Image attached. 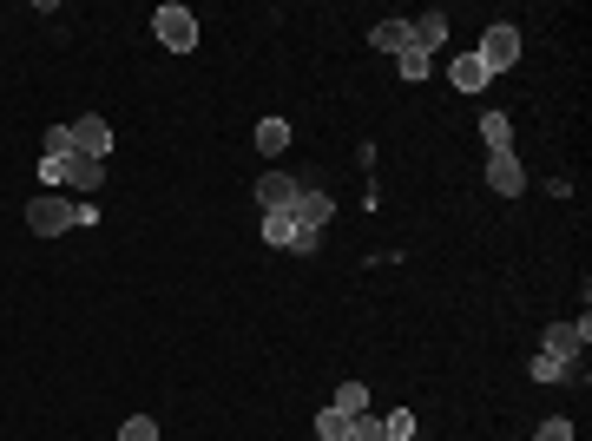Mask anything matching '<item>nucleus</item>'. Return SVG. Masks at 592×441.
Returning <instances> with one entry per match:
<instances>
[{
    "label": "nucleus",
    "instance_id": "f257e3e1",
    "mask_svg": "<svg viewBox=\"0 0 592 441\" xmlns=\"http://www.w3.org/2000/svg\"><path fill=\"white\" fill-rule=\"evenodd\" d=\"M27 231H40V237H60V231H79V205L66 198V191H40L27 205Z\"/></svg>",
    "mask_w": 592,
    "mask_h": 441
},
{
    "label": "nucleus",
    "instance_id": "f03ea898",
    "mask_svg": "<svg viewBox=\"0 0 592 441\" xmlns=\"http://www.w3.org/2000/svg\"><path fill=\"white\" fill-rule=\"evenodd\" d=\"M152 33H158V47H172V53L198 47V20H191V7H178V0H165L152 14Z\"/></svg>",
    "mask_w": 592,
    "mask_h": 441
},
{
    "label": "nucleus",
    "instance_id": "7ed1b4c3",
    "mask_svg": "<svg viewBox=\"0 0 592 441\" xmlns=\"http://www.w3.org/2000/svg\"><path fill=\"white\" fill-rule=\"evenodd\" d=\"M474 60H481L487 73H507V66L520 60V27H507V20H494V27L481 33V47H474Z\"/></svg>",
    "mask_w": 592,
    "mask_h": 441
},
{
    "label": "nucleus",
    "instance_id": "20e7f679",
    "mask_svg": "<svg viewBox=\"0 0 592 441\" xmlns=\"http://www.w3.org/2000/svg\"><path fill=\"white\" fill-rule=\"evenodd\" d=\"M586 343H592V323H586V316H579V323H553V330L540 336V349H546V356H560V363H579Z\"/></svg>",
    "mask_w": 592,
    "mask_h": 441
},
{
    "label": "nucleus",
    "instance_id": "39448f33",
    "mask_svg": "<svg viewBox=\"0 0 592 441\" xmlns=\"http://www.w3.org/2000/svg\"><path fill=\"white\" fill-rule=\"evenodd\" d=\"M296 191H303V178L264 172V178H257V205H264V218H270V211H296Z\"/></svg>",
    "mask_w": 592,
    "mask_h": 441
},
{
    "label": "nucleus",
    "instance_id": "423d86ee",
    "mask_svg": "<svg viewBox=\"0 0 592 441\" xmlns=\"http://www.w3.org/2000/svg\"><path fill=\"white\" fill-rule=\"evenodd\" d=\"M303 231H329V218H336V198L329 191H316V185H303L296 191V211H290Z\"/></svg>",
    "mask_w": 592,
    "mask_h": 441
},
{
    "label": "nucleus",
    "instance_id": "0eeeda50",
    "mask_svg": "<svg viewBox=\"0 0 592 441\" xmlns=\"http://www.w3.org/2000/svg\"><path fill=\"white\" fill-rule=\"evenodd\" d=\"M73 152H86V158H112V126L99 119V112L73 119Z\"/></svg>",
    "mask_w": 592,
    "mask_h": 441
},
{
    "label": "nucleus",
    "instance_id": "6e6552de",
    "mask_svg": "<svg viewBox=\"0 0 592 441\" xmlns=\"http://www.w3.org/2000/svg\"><path fill=\"white\" fill-rule=\"evenodd\" d=\"M487 185H494L500 198H520V191H527V165H520L514 152H494L487 158Z\"/></svg>",
    "mask_w": 592,
    "mask_h": 441
},
{
    "label": "nucleus",
    "instance_id": "1a4fd4ad",
    "mask_svg": "<svg viewBox=\"0 0 592 441\" xmlns=\"http://www.w3.org/2000/svg\"><path fill=\"white\" fill-rule=\"evenodd\" d=\"M60 165H66V185H73V191H99V185H106V158H86V152H66V158H60Z\"/></svg>",
    "mask_w": 592,
    "mask_h": 441
},
{
    "label": "nucleus",
    "instance_id": "9d476101",
    "mask_svg": "<svg viewBox=\"0 0 592 441\" xmlns=\"http://www.w3.org/2000/svg\"><path fill=\"white\" fill-rule=\"evenodd\" d=\"M369 47L375 53H408L415 40H408V20H375L369 27Z\"/></svg>",
    "mask_w": 592,
    "mask_h": 441
},
{
    "label": "nucleus",
    "instance_id": "9b49d317",
    "mask_svg": "<svg viewBox=\"0 0 592 441\" xmlns=\"http://www.w3.org/2000/svg\"><path fill=\"white\" fill-rule=\"evenodd\" d=\"M408 40H415V53H435L441 40H448V20H441V14H421V20H408Z\"/></svg>",
    "mask_w": 592,
    "mask_h": 441
},
{
    "label": "nucleus",
    "instance_id": "f8f14e48",
    "mask_svg": "<svg viewBox=\"0 0 592 441\" xmlns=\"http://www.w3.org/2000/svg\"><path fill=\"white\" fill-rule=\"evenodd\" d=\"M448 79H454V86H461V93H481V86H487V79H494V73H487V66L474 60V47H468V53H461V60L448 66Z\"/></svg>",
    "mask_w": 592,
    "mask_h": 441
},
{
    "label": "nucleus",
    "instance_id": "ddd939ff",
    "mask_svg": "<svg viewBox=\"0 0 592 441\" xmlns=\"http://www.w3.org/2000/svg\"><path fill=\"white\" fill-rule=\"evenodd\" d=\"M533 382H579V363H560V356L533 349Z\"/></svg>",
    "mask_w": 592,
    "mask_h": 441
},
{
    "label": "nucleus",
    "instance_id": "4468645a",
    "mask_svg": "<svg viewBox=\"0 0 592 441\" xmlns=\"http://www.w3.org/2000/svg\"><path fill=\"white\" fill-rule=\"evenodd\" d=\"M481 139H487V152H514V119H507V112H487Z\"/></svg>",
    "mask_w": 592,
    "mask_h": 441
},
{
    "label": "nucleus",
    "instance_id": "2eb2a0df",
    "mask_svg": "<svg viewBox=\"0 0 592 441\" xmlns=\"http://www.w3.org/2000/svg\"><path fill=\"white\" fill-rule=\"evenodd\" d=\"M296 231H303V224H296L290 211H270V218H264V244H277V251H290Z\"/></svg>",
    "mask_w": 592,
    "mask_h": 441
},
{
    "label": "nucleus",
    "instance_id": "dca6fc26",
    "mask_svg": "<svg viewBox=\"0 0 592 441\" xmlns=\"http://www.w3.org/2000/svg\"><path fill=\"white\" fill-rule=\"evenodd\" d=\"M329 409L362 415V409H369V382H336V395H329Z\"/></svg>",
    "mask_w": 592,
    "mask_h": 441
},
{
    "label": "nucleus",
    "instance_id": "f3484780",
    "mask_svg": "<svg viewBox=\"0 0 592 441\" xmlns=\"http://www.w3.org/2000/svg\"><path fill=\"white\" fill-rule=\"evenodd\" d=\"M283 145H290V126H283V119H257V152H283Z\"/></svg>",
    "mask_w": 592,
    "mask_h": 441
},
{
    "label": "nucleus",
    "instance_id": "a211bd4d",
    "mask_svg": "<svg viewBox=\"0 0 592 441\" xmlns=\"http://www.w3.org/2000/svg\"><path fill=\"white\" fill-rule=\"evenodd\" d=\"M316 435H323V441H349V415L323 402V409H316Z\"/></svg>",
    "mask_w": 592,
    "mask_h": 441
},
{
    "label": "nucleus",
    "instance_id": "6ab92c4d",
    "mask_svg": "<svg viewBox=\"0 0 592 441\" xmlns=\"http://www.w3.org/2000/svg\"><path fill=\"white\" fill-rule=\"evenodd\" d=\"M349 441H389V435H382V415H369V409L349 415Z\"/></svg>",
    "mask_w": 592,
    "mask_h": 441
},
{
    "label": "nucleus",
    "instance_id": "aec40b11",
    "mask_svg": "<svg viewBox=\"0 0 592 441\" xmlns=\"http://www.w3.org/2000/svg\"><path fill=\"white\" fill-rule=\"evenodd\" d=\"M382 435H389V441H415V415H408V409L382 415Z\"/></svg>",
    "mask_w": 592,
    "mask_h": 441
},
{
    "label": "nucleus",
    "instance_id": "412c9836",
    "mask_svg": "<svg viewBox=\"0 0 592 441\" xmlns=\"http://www.w3.org/2000/svg\"><path fill=\"white\" fill-rule=\"evenodd\" d=\"M395 73H402V79H428V53H415V47L395 53Z\"/></svg>",
    "mask_w": 592,
    "mask_h": 441
},
{
    "label": "nucleus",
    "instance_id": "4be33fe9",
    "mask_svg": "<svg viewBox=\"0 0 592 441\" xmlns=\"http://www.w3.org/2000/svg\"><path fill=\"white\" fill-rule=\"evenodd\" d=\"M119 441H158V422L152 415H132V422L119 428Z\"/></svg>",
    "mask_w": 592,
    "mask_h": 441
},
{
    "label": "nucleus",
    "instance_id": "5701e85b",
    "mask_svg": "<svg viewBox=\"0 0 592 441\" xmlns=\"http://www.w3.org/2000/svg\"><path fill=\"white\" fill-rule=\"evenodd\" d=\"M533 441H573V422H566V415H546V422H540V435H533Z\"/></svg>",
    "mask_w": 592,
    "mask_h": 441
},
{
    "label": "nucleus",
    "instance_id": "b1692460",
    "mask_svg": "<svg viewBox=\"0 0 592 441\" xmlns=\"http://www.w3.org/2000/svg\"><path fill=\"white\" fill-rule=\"evenodd\" d=\"M73 152V126H47V158H66Z\"/></svg>",
    "mask_w": 592,
    "mask_h": 441
},
{
    "label": "nucleus",
    "instance_id": "393cba45",
    "mask_svg": "<svg viewBox=\"0 0 592 441\" xmlns=\"http://www.w3.org/2000/svg\"><path fill=\"white\" fill-rule=\"evenodd\" d=\"M40 185H47V191L66 185V165H60V158H40Z\"/></svg>",
    "mask_w": 592,
    "mask_h": 441
},
{
    "label": "nucleus",
    "instance_id": "a878e982",
    "mask_svg": "<svg viewBox=\"0 0 592 441\" xmlns=\"http://www.w3.org/2000/svg\"><path fill=\"white\" fill-rule=\"evenodd\" d=\"M290 251H296V257H316V251H323V231H296Z\"/></svg>",
    "mask_w": 592,
    "mask_h": 441
}]
</instances>
